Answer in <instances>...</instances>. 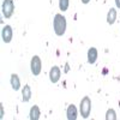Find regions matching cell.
<instances>
[{"label": "cell", "mask_w": 120, "mask_h": 120, "mask_svg": "<svg viewBox=\"0 0 120 120\" xmlns=\"http://www.w3.org/2000/svg\"><path fill=\"white\" fill-rule=\"evenodd\" d=\"M12 35H13V31H12V28L10 25H5L3 28V31H1V37H3V41L5 43H8L11 42L12 40Z\"/></svg>", "instance_id": "5"}, {"label": "cell", "mask_w": 120, "mask_h": 120, "mask_svg": "<svg viewBox=\"0 0 120 120\" xmlns=\"http://www.w3.org/2000/svg\"><path fill=\"white\" fill-rule=\"evenodd\" d=\"M31 72L34 76H38L40 73H41V59H40V56L35 55L33 59H31Z\"/></svg>", "instance_id": "4"}, {"label": "cell", "mask_w": 120, "mask_h": 120, "mask_svg": "<svg viewBox=\"0 0 120 120\" xmlns=\"http://www.w3.org/2000/svg\"><path fill=\"white\" fill-rule=\"evenodd\" d=\"M115 4H116L118 8H120V0H115Z\"/></svg>", "instance_id": "15"}, {"label": "cell", "mask_w": 120, "mask_h": 120, "mask_svg": "<svg viewBox=\"0 0 120 120\" xmlns=\"http://www.w3.org/2000/svg\"><path fill=\"white\" fill-rule=\"evenodd\" d=\"M59 7L61 11H66L68 8V0H59Z\"/></svg>", "instance_id": "14"}, {"label": "cell", "mask_w": 120, "mask_h": 120, "mask_svg": "<svg viewBox=\"0 0 120 120\" xmlns=\"http://www.w3.org/2000/svg\"><path fill=\"white\" fill-rule=\"evenodd\" d=\"M49 79L52 83H56L60 79V68L58 66H53L49 71Z\"/></svg>", "instance_id": "6"}, {"label": "cell", "mask_w": 120, "mask_h": 120, "mask_svg": "<svg viewBox=\"0 0 120 120\" xmlns=\"http://www.w3.org/2000/svg\"><path fill=\"white\" fill-rule=\"evenodd\" d=\"M22 95H23V101L24 102H28L30 98H31V90H30V86L29 85H25L22 90Z\"/></svg>", "instance_id": "11"}, {"label": "cell", "mask_w": 120, "mask_h": 120, "mask_svg": "<svg viewBox=\"0 0 120 120\" xmlns=\"http://www.w3.org/2000/svg\"><path fill=\"white\" fill-rule=\"evenodd\" d=\"M115 19H116V10L115 8H111L108 11V15H107V22L108 24H114L115 22Z\"/></svg>", "instance_id": "9"}, {"label": "cell", "mask_w": 120, "mask_h": 120, "mask_svg": "<svg viewBox=\"0 0 120 120\" xmlns=\"http://www.w3.org/2000/svg\"><path fill=\"white\" fill-rule=\"evenodd\" d=\"M40 115H41V113H40V108L37 106H33L31 109H30V119L31 120H38Z\"/></svg>", "instance_id": "10"}, {"label": "cell", "mask_w": 120, "mask_h": 120, "mask_svg": "<svg viewBox=\"0 0 120 120\" xmlns=\"http://www.w3.org/2000/svg\"><path fill=\"white\" fill-rule=\"evenodd\" d=\"M3 15L5 16V18H10L13 13V10H15V5L12 3V0H4L3 3Z\"/></svg>", "instance_id": "3"}, {"label": "cell", "mask_w": 120, "mask_h": 120, "mask_svg": "<svg viewBox=\"0 0 120 120\" xmlns=\"http://www.w3.org/2000/svg\"><path fill=\"white\" fill-rule=\"evenodd\" d=\"M11 85L13 88V90H19L21 88V82H19V78L17 75H11Z\"/></svg>", "instance_id": "12"}, {"label": "cell", "mask_w": 120, "mask_h": 120, "mask_svg": "<svg viewBox=\"0 0 120 120\" xmlns=\"http://www.w3.org/2000/svg\"><path fill=\"white\" fill-rule=\"evenodd\" d=\"M89 1H90V0H82V3H83V4H88Z\"/></svg>", "instance_id": "16"}, {"label": "cell", "mask_w": 120, "mask_h": 120, "mask_svg": "<svg viewBox=\"0 0 120 120\" xmlns=\"http://www.w3.org/2000/svg\"><path fill=\"white\" fill-rule=\"evenodd\" d=\"M53 26H54V31L58 36H63L65 34V30H66V18L56 13L54 17V22H53Z\"/></svg>", "instance_id": "1"}, {"label": "cell", "mask_w": 120, "mask_h": 120, "mask_svg": "<svg viewBox=\"0 0 120 120\" xmlns=\"http://www.w3.org/2000/svg\"><path fill=\"white\" fill-rule=\"evenodd\" d=\"M106 119L107 120H116V114L114 112V109H108L106 113Z\"/></svg>", "instance_id": "13"}, {"label": "cell", "mask_w": 120, "mask_h": 120, "mask_svg": "<svg viewBox=\"0 0 120 120\" xmlns=\"http://www.w3.org/2000/svg\"><path fill=\"white\" fill-rule=\"evenodd\" d=\"M79 111H81V114L84 119H86L90 115V111H91V100L89 98V96H85V97L82 98L81 106H79Z\"/></svg>", "instance_id": "2"}, {"label": "cell", "mask_w": 120, "mask_h": 120, "mask_svg": "<svg viewBox=\"0 0 120 120\" xmlns=\"http://www.w3.org/2000/svg\"><path fill=\"white\" fill-rule=\"evenodd\" d=\"M66 114H67V119L68 120H76L77 119V108L73 105H70L67 107Z\"/></svg>", "instance_id": "8"}, {"label": "cell", "mask_w": 120, "mask_h": 120, "mask_svg": "<svg viewBox=\"0 0 120 120\" xmlns=\"http://www.w3.org/2000/svg\"><path fill=\"white\" fill-rule=\"evenodd\" d=\"M97 59V49L95 47L89 48L88 51V63L89 64H94Z\"/></svg>", "instance_id": "7"}]
</instances>
